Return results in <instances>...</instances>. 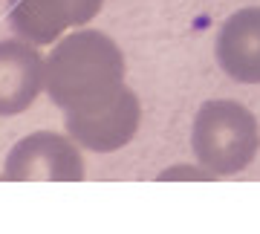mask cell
<instances>
[{"mask_svg":"<svg viewBox=\"0 0 260 234\" xmlns=\"http://www.w3.org/2000/svg\"><path fill=\"white\" fill-rule=\"evenodd\" d=\"M191 148L197 165L217 177L243 174L260 153L257 116L234 98H211L194 116Z\"/></svg>","mask_w":260,"mask_h":234,"instance_id":"7a4b0ae2","label":"cell"},{"mask_svg":"<svg viewBox=\"0 0 260 234\" xmlns=\"http://www.w3.org/2000/svg\"><path fill=\"white\" fill-rule=\"evenodd\" d=\"M0 179H3V174H0Z\"/></svg>","mask_w":260,"mask_h":234,"instance_id":"9c48e42d","label":"cell"},{"mask_svg":"<svg viewBox=\"0 0 260 234\" xmlns=\"http://www.w3.org/2000/svg\"><path fill=\"white\" fill-rule=\"evenodd\" d=\"M67 133L90 153H113L127 148L142 127V102L127 84L107 104L84 113H67Z\"/></svg>","mask_w":260,"mask_h":234,"instance_id":"277c9868","label":"cell"},{"mask_svg":"<svg viewBox=\"0 0 260 234\" xmlns=\"http://www.w3.org/2000/svg\"><path fill=\"white\" fill-rule=\"evenodd\" d=\"M47 93V58L26 38L0 41V119L26 113Z\"/></svg>","mask_w":260,"mask_h":234,"instance_id":"5b68a950","label":"cell"},{"mask_svg":"<svg viewBox=\"0 0 260 234\" xmlns=\"http://www.w3.org/2000/svg\"><path fill=\"white\" fill-rule=\"evenodd\" d=\"M81 145L70 133L32 130L18 139L6 153L3 179L6 182H84Z\"/></svg>","mask_w":260,"mask_h":234,"instance_id":"3957f363","label":"cell"},{"mask_svg":"<svg viewBox=\"0 0 260 234\" xmlns=\"http://www.w3.org/2000/svg\"><path fill=\"white\" fill-rule=\"evenodd\" d=\"M159 179H162V182H168V179H208V182H211V179H220V177H217V174H211L208 168H203V165H200V168L174 165V168L162 171V174H159Z\"/></svg>","mask_w":260,"mask_h":234,"instance_id":"ba28073f","label":"cell"},{"mask_svg":"<svg viewBox=\"0 0 260 234\" xmlns=\"http://www.w3.org/2000/svg\"><path fill=\"white\" fill-rule=\"evenodd\" d=\"M214 58L232 81L260 84V6L232 12L214 41Z\"/></svg>","mask_w":260,"mask_h":234,"instance_id":"52a82bcc","label":"cell"},{"mask_svg":"<svg viewBox=\"0 0 260 234\" xmlns=\"http://www.w3.org/2000/svg\"><path fill=\"white\" fill-rule=\"evenodd\" d=\"M104 0H9V26L38 47L93 23Z\"/></svg>","mask_w":260,"mask_h":234,"instance_id":"8992f818","label":"cell"},{"mask_svg":"<svg viewBox=\"0 0 260 234\" xmlns=\"http://www.w3.org/2000/svg\"><path fill=\"white\" fill-rule=\"evenodd\" d=\"M124 55L102 29H73L47 55V95L58 110L84 113L102 107L124 87Z\"/></svg>","mask_w":260,"mask_h":234,"instance_id":"6da1fadb","label":"cell"}]
</instances>
